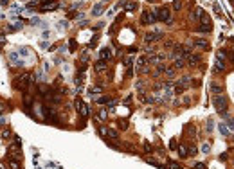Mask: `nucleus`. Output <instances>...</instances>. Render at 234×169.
I'll list each match as a JSON object with an SVG mask.
<instances>
[{
	"label": "nucleus",
	"instance_id": "28",
	"mask_svg": "<svg viewBox=\"0 0 234 169\" xmlns=\"http://www.w3.org/2000/svg\"><path fill=\"white\" fill-rule=\"evenodd\" d=\"M58 27H60V29H67V27H68V22H67V20H61V22H58Z\"/></svg>",
	"mask_w": 234,
	"mask_h": 169
},
{
	"label": "nucleus",
	"instance_id": "29",
	"mask_svg": "<svg viewBox=\"0 0 234 169\" xmlns=\"http://www.w3.org/2000/svg\"><path fill=\"white\" fill-rule=\"evenodd\" d=\"M164 74H166L167 77H173V76H175V68H166Z\"/></svg>",
	"mask_w": 234,
	"mask_h": 169
},
{
	"label": "nucleus",
	"instance_id": "22",
	"mask_svg": "<svg viewBox=\"0 0 234 169\" xmlns=\"http://www.w3.org/2000/svg\"><path fill=\"white\" fill-rule=\"evenodd\" d=\"M184 65H186V61L182 58H175V68H182Z\"/></svg>",
	"mask_w": 234,
	"mask_h": 169
},
{
	"label": "nucleus",
	"instance_id": "27",
	"mask_svg": "<svg viewBox=\"0 0 234 169\" xmlns=\"http://www.w3.org/2000/svg\"><path fill=\"white\" fill-rule=\"evenodd\" d=\"M123 63H124V65H126V68H128V67H132V63H133V58H132V56H126V58H124V61H123Z\"/></svg>",
	"mask_w": 234,
	"mask_h": 169
},
{
	"label": "nucleus",
	"instance_id": "44",
	"mask_svg": "<svg viewBox=\"0 0 234 169\" xmlns=\"http://www.w3.org/2000/svg\"><path fill=\"white\" fill-rule=\"evenodd\" d=\"M103 2H108V0H103Z\"/></svg>",
	"mask_w": 234,
	"mask_h": 169
},
{
	"label": "nucleus",
	"instance_id": "12",
	"mask_svg": "<svg viewBox=\"0 0 234 169\" xmlns=\"http://www.w3.org/2000/svg\"><path fill=\"white\" fill-rule=\"evenodd\" d=\"M200 61H202V56L198 54V52H191V54L187 56V63H189V65H193V67H195V65H198Z\"/></svg>",
	"mask_w": 234,
	"mask_h": 169
},
{
	"label": "nucleus",
	"instance_id": "19",
	"mask_svg": "<svg viewBox=\"0 0 234 169\" xmlns=\"http://www.w3.org/2000/svg\"><path fill=\"white\" fill-rule=\"evenodd\" d=\"M178 155H180L182 158H186V157L189 155V149H187L186 146H180V148H178Z\"/></svg>",
	"mask_w": 234,
	"mask_h": 169
},
{
	"label": "nucleus",
	"instance_id": "39",
	"mask_svg": "<svg viewBox=\"0 0 234 169\" xmlns=\"http://www.w3.org/2000/svg\"><path fill=\"white\" fill-rule=\"evenodd\" d=\"M119 124H121V130H126V121H121Z\"/></svg>",
	"mask_w": 234,
	"mask_h": 169
},
{
	"label": "nucleus",
	"instance_id": "3",
	"mask_svg": "<svg viewBox=\"0 0 234 169\" xmlns=\"http://www.w3.org/2000/svg\"><path fill=\"white\" fill-rule=\"evenodd\" d=\"M225 50H220L218 52V56H216V61H214V67H213V72L214 74H220V72H223L225 70Z\"/></svg>",
	"mask_w": 234,
	"mask_h": 169
},
{
	"label": "nucleus",
	"instance_id": "16",
	"mask_svg": "<svg viewBox=\"0 0 234 169\" xmlns=\"http://www.w3.org/2000/svg\"><path fill=\"white\" fill-rule=\"evenodd\" d=\"M52 9H58V4L56 2H49V4H43L41 5V11H52Z\"/></svg>",
	"mask_w": 234,
	"mask_h": 169
},
{
	"label": "nucleus",
	"instance_id": "41",
	"mask_svg": "<svg viewBox=\"0 0 234 169\" xmlns=\"http://www.w3.org/2000/svg\"><path fill=\"white\" fill-rule=\"evenodd\" d=\"M0 4H2V5H7V4H9V0H0Z\"/></svg>",
	"mask_w": 234,
	"mask_h": 169
},
{
	"label": "nucleus",
	"instance_id": "20",
	"mask_svg": "<svg viewBox=\"0 0 234 169\" xmlns=\"http://www.w3.org/2000/svg\"><path fill=\"white\" fill-rule=\"evenodd\" d=\"M104 68H106V61H103V60H101V61L96 63V70H97V72H103Z\"/></svg>",
	"mask_w": 234,
	"mask_h": 169
},
{
	"label": "nucleus",
	"instance_id": "24",
	"mask_svg": "<svg viewBox=\"0 0 234 169\" xmlns=\"http://www.w3.org/2000/svg\"><path fill=\"white\" fill-rule=\"evenodd\" d=\"M135 7H137V4H133V2H128V4L124 5V11H128V13H130V11H135Z\"/></svg>",
	"mask_w": 234,
	"mask_h": 169
},
{
	"label": "nucleus",
	"instance_id": "35",
	"mask_svg": "<svg viewBox=\"0 0 234 169\" xmlns=\"http://www.w3.org/2000/svg\"><path fill=\"white\" fill-rule=\"evenodd\" d=\"M169 169H182L178 164H175V162H169Z\"/></svg>",
	"mask_w": 234,
	"mask_h": 169
},
{
	"label": "nucleus",
	"instance_id": "36",
	"mask_svg": "<svg viewBox=\"0 0 234 169\" xmlns=\"http://www.w3.org/2000/svg\"><path fill=\"white\" fill-rule=\"evenodd\" d=\"M209 149H211L209 144H203V146H202V151H203V153H209Z\"/></svg>",
	"mask_w": 234,
	"mask_h": 169
},
{
	"label": "nucleus",
	"instance_id": "31",
	"mask_svg": "<svg viewBox=\"0 0 234 169\" xmlns=\"http://www.w3.org/2000/svg\"><path fill=\"white\" fill-rule=\"evenodd\" d=\"M213 130H214V122H213V121H211V119H209V121H207V132H209V133H211V132H213Z\"/></svg>",
	"mask_w": 234,
	"mask_h": 169
},
{
	"label": "nucleus",
	"instance_id": "1",
	"mask_svg": "<svg viewBox=\"0 0 234 169\" xmlns=\"http://www.w3.org/2000/svg\"><path fill=\"white\" fill-rule=\"evenodd\" d=\"M31 81H33V76H31L29 72H24V74H20V76L15 79V88H18V90H25V88L31 85Z\"/></svg>",
	"mask_w": 234,
	"mask_h": 169
},
{
	"label": "nucleus",
	"instance_id": "25",
	"mask_svg": "<svg viewBox=\"0 0 234 169\" xmlns=\"http://www.w3.org/2000/svg\"><path fill=\"white\" fill-rule=\"evenodd\" d=\"M211 29H213L211 25H203V24H200V27H198L200 33H211Z\"/></svg>",
	"mask_w": 234,
	"mask_h": 169
},
{
	"label": "nucleus",
	"instance_id": "26",
	"mask_svg": "<svg viewBox=\"0 0 234 169\" xmlns=\"http://www.w3.org/2000/svg\"><path fill=\"white\" fill-rule=\"evenodd\" d=\"M9 166H11V169H20L18 160H13V158H9Z\"/></svg>",
	"mask_w": 234,
	"mask_h": 169
},
{
	"label": "nucleus",
	"instance_id": "34",
	"mask_svg": "<svg viewBox=\"0 0 234 169\" xmlns=\"http://www.w3.org/2000/svg\"><path fill=\"white\" fill-rule=\"evenodd\" d=\"M227 126H229L231 130H234V119H227Z\"/></svg>",
	"mask_w": 234,
	"mask_h": 169
},
{
	"label": "nucleus",
	"instance_id": "6",
	"mask_svg": "<svg viewBox=\"0 0 234 169\" xmlns=\"http://www.w3.org/2000/svg\"><path fill=\"white\" fill-rule=\"evenodd\" d=\"M157 22V15H155V11L151 13V11H144L142 15H140V24L142 25H150V24H155Z\"/></svg>",
	"mask_w": 234,
	"mask_h": 169
},
{
	"label": "nucleus",
	"instance_id": "32",
	"mask_svg": "<svg viewBox=\"0 0 234 169\" xmlns=\"http://www.w3.org/2000/svg\"><path fill=\"white\" fill-rule=\"evenodd\" d=\"M96 94H101V88H99V86H94V88H90V96H96Z\"/></svg>",
	"mask_w": 234,
	"mask_h": 169
},
{
	"label": "nucleus",
	"instance_id": "30",
	"mask_svg": "<svg viewBox=\"0 0 234 169\" xmlns=\"http://www.w3.org/2000/svg\"><path fill=\"white\" fill-rule=\"evenodd\" d=\"M173 9H175V11H180V9H182V2H180V0H176V2L173 4Z\"/></svg>",
	"mask_w": 234,
	"mask_h": 169
},
{
	"label": "nucleus",
	"instance_id": "4",
	"mask_svg": "<svg viewBox=\"0 0 234 169\" xmlns=\"http://www.w3.org/2000/svg\"><path fill=\"white\" fill-rule=\"evenodd\" d=\"M191 81H193V79H191L189 76H184V77H180V79L176 81V85H175V92H176V94H182V92H184L187 86H191V85H189Z\"/></svg>",
	"mask_w": 234,
	"mask_h": 169
},
{
	"label": "nucleus",
	"instance_id": "17",
	"mask_svg": "<svg viewBox=\"0 0 234 169\" xmlns=\"http://www.w3.org/2000/svg\"><path fill=\"white\" fill-rule=\"evenodd\" d=\"M92 15H94V16H99V15H103V4H96V5L92 7Z\"/></svg>",
	"mask_w": 234,
	"mask_h": 169
},
{
	"label": "nucleus",
	"instance_id": "10",
	"mask_svg": "<svg viewBox=\"0 0 234 169\" xmlns=\"http://www.w3.org/2000/svg\"><path fill=\"white\" fill-rule=\"evenodd\" d=\"M99 132H101V135L110 137V138H114V140H117V138H119V133H117L114 128H101Z\"/></svg>",
	"mask_w": 234,
	"mask_h": 169
},
{
	"label": "nucleus",
	"instance_id": "9",
	"mask_svg": "<svg viewBox=\"0 0 234 169\" xmlns=\"http://www.w3.org/2000/svg\"><path fill=\"white\" fill-rule=\"evenodd\" d=\"M162 36H164V34L160 33V31H157V33H148L144 36V41H146V43H155V41H159Z\"/></svg>",
	"mask_w": 234,
	"mask_h": 169
},
{
	"label": "nucleus",
	"instance_id": "23",
	"mask_svg": "<svg viewBox=\"0 0 234 169\" xmlns=\"http://www.w3.org/2000/svg\"><path fill=\"white\" fill-rule=\"evenodd\" d=\"M96 101L99 102V104H104V102H112L114 99H110V97H106V96H101V97H97Z\"/></svg>",
	"mask_w": 234,
	"mask_h": 169
},
{
	"label": "nucleus",
	"instance_id": "2",
	"mask_svg": "<svg viewBox=\"0 0 234 169\" xmlns=\"http://www.w3.org/2000/svg\"><path fill=\"white\" fill-rule=\"evenodd\" d=\"M213 106L216 108V112H218L220 115H225V112H227V97H225L223 94H222V96H214Z\"/></svg>",
	"mask_w": 234,
	"mask_h": 169
},
{
	"label": "nucleus",
	"instance_id": "37",
	"mask_svg": "<svg viewBox=\"0 0 234 169\" xmlns=\"http://www.w3.org/2000/svg\"><path fill=\"white\" fill-rule=\"evenodd\" d=\"M2 137H4V138H7V137H11V132H9V130H5V132L2 133Z\"/></svg>",
	"mask_w": 234,
	"mask_h": 169
},
{
	"label": "nucleus",
	"instance_id": "33",
	"mask_svg": "<svg viewBox=\"0 0 234 169\" xmlns=\"http://www.w3.org/2000/svg\"><path fill=\"white\" fill-rule=\"evenodd\" d=\"M135 86H137V90H139V92H142V90H144V81H137V85H135Z\"/></svg>",
	"mask_w": 234,
	"mask_h": 169
},
{
	"label": "nucleus",
	"instance_id": "14",
	"mask_svg": "<svg viewBox=\"0 0 234 169\" xmlns=\"http://www.w3.org/2000/svg\"><path fill=\"white\" fill-rule=\"evenodd\" d=\"M76 106H77V112H79L81 117H87V115H88V106H87L83 101H77L76 102Z\"/></svg>",
	"mask_w": 234,
	"mask_h": 169
},
{
	"label": "nucleus",
	"instance_id": "18",
	"mask_svg": "<svg viewBox=\"0 0 234 169\" xmlns=\"http://www.w3.org/2000/svg\"><path fill=\"white\" fill-rule=\"evenodd\" d=\"M218 128H220V133H222V135H223V137H227V135H229V133H231V130H229V126H227L225 122H222V124H220Z\"/></svg>",
	"mask_w": 234,
	"mask_h": 169
},
{
	"label": "nucleus",
	"instance_id": "13",
	"mask_svg": "<svg viewBox=\"0 0 234 169\" xmlns=\"http://www.w3.org/2000/svg\"><path fill=\"white\" fill-rule=\"evenodd\" d=\"M99 58L103 61H108V60H112V49L110 47H103L99 50Z\"/></svg>",
	"mask_w": 234,
	"mask_h": 169
},
{
	"label": "nucleus",
	"instance_id": "5",
	"mask_svg": "<svg viewBox=\"0 0 234 169\" xmlns=\"http://www.w3.org/2000/svg\"><path fill=\"white\" fill-rule=\"evenodd\" d=\"M148 56H139V60H137V65H135V70L137 72H140V74H146V72H150V67H148Z\"/></svg>",
	"mask_w": 234,
	"mask_h": 169
},
{
	"label": "nucleus",
	"instance_id": "15",
	"mask_svg": "<svg viewBox=\"0 0 234 169\" xmlns=\"http://www.w3.org/2000/svg\"><path fill=\"white\" fill-rule=\"evenodd\" d=\"M9 61H11L13 65H18V67H20V65H24V61H22V60H18V54H16V52H11V54H9Z\"/></svg>",
	"mask_w": 234,
	"mask_h": 169
},
{
	"label": "nucleus",
	"instance_id": "38",
	"mask_svg": "<svg viewBox=\"0 0 234 169\" xmlns=\"http://www.w3.org/2000/svg\"><path fill=\"white\" fill-rule=\"evenodd\" d=\"M74 41H76V40H70V50H74V49H76V43H74Z\"/></svg>",
	"mask_w": 234,
	"mask_h": 169
},
{
	"label": "nucleus",
	"instance_id": "42",
	"mask_svg": "<svg viewBox=\"0 0 234 169\" xmlns=\"http://www.w3.org/2000/svg\"><path fill=\"white\" fill-rule=\"evenodd\" d=\"M4 113V104H0V115Z\"/></svg>",
	"mask_w": 234,
	"mask_h": 169
},
{
	"label": "nucleus",
	"instance_id": "8",
	"mask_svg": "<svg viewBox=\"0 0 234 169\" xmlns=\"http://www.w3.org/2000/svg\"><path fill=\"white\" fill-rule=\"evenodd\" d=\"M209 90H211V94H213V96H222V94H223V85H222V83H218V81H211Z\"/></svg>",
	"mask_w": 234,
	"mask_h": 169
},
{
	"label": "nucleus",
	"instance_id": "11",
	"mask_svg": "<svg viewBox=\"0 0 234 169\" xmlns=\"http://www.w3.org/2000/svg\"><path fill=\"white\" fill-rule=\"evenodd\" d=\"M191 45H193V47H198V49H203V50L209 49V43H207L205 38H195V40L191 41Z\"/></svg>",
	"mask_w": 234,
	"mask_h": 169
},
{
	"label": "nucleus",
	"instance_id": "40",
	"mask_svg": "<svg viewBox=\"0 0 234 169\" xmlns=\"http://www.w3.org/2000/svg\"><path fill=\"white\" fill-rule=\"evenodd\" d=\"M195 169H205V166L203 164H195Z\"/></svg>",
	"mask_w": 234,
	"mask_h": 169
},
{
	"label": "nucleus",
	"instance_id": "7",
	"mask_svg": "<svg viewBox=\"0 0 234 169\" xmlns=\"http://www.w3.org/2000/svg\"><path fill=\"white\" fill-rule=\"evenodd\" d=\"M155 15H157V20H160V22H171V11L167 7H159L155 11Z\"/></svg>",
	"mask_w": 234,
	"mask_h": 169
},
{
	"label": "nucleus",
	"instance_id": "21",
	"mask_svg": "<svg viewBox=\"0 0 234 169\" xmlns=\"http://www.w3.org/2000/svg\"><path fill=\"white\" fill-rule=\"evenodd\" d=\"M106 117H108V113H106V110H104V108L97 112V119H99V121H106Z\"/></svg>",
	"mask_w": 234,
	"mask_h": 169
},
{
	"label": "nucleus",
	"instance_id": "43",
	"mask_svg": "<svg viewBox=\"0 0 234 169\" xmlns=\"http://www.w3.org/2000/svg\"><path fill=\"white\" fill-rule=\"evenodd\" d=\"M231 61L234 63V52H231Z\"/></svg>",
	"mask_w": 234,
	"mask_h": 169
}]
</instances>
